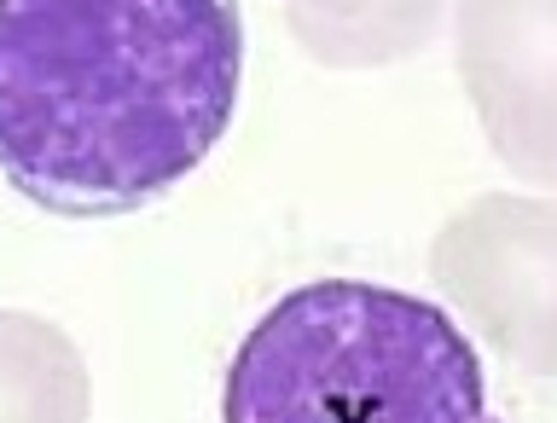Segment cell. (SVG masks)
<instances>
[{
    "label": "cell",
    "mask_w": 557,
    "mask_h": 423,
    "mask_svg": "<svg viewBox=\"0 0 557 423\" xmlns=\"http://www.w3.org/2000/svg\"><path fill=\"white\" fill-rule=\"evenodd\" d=\"M221 423H499L482 360L435 302L313 278L244 331Z\"/></svg>",
    "instance_id": "2"
},
{
    "label": "cell",
    "mask_w": 557,
    "mask_h": 423,
    "mask_svg": "<svg viewBox=\"0 0 557 423\" xmlns=\"http://www.w3.org/2000/svg\"><path fill=\"white\" fill-rule=\"evenodd\" d=\"M459 76L499 163L557 186V0H465Z\"/></svg>",
    "instance_id": "4"
},
{
    "label": "cell",
    "mask_w": 557,
    "mask_h": 423,
    "mask_svg": "<svg viewBox=\"0 0 557 423\" xmlns=\"http://www.w3.org/2000/svg\"><path fill=\"white\" fill-rule=\"evenodd\" d=\"M238 82V0H0V174L52 215H128L221 146Z\"/></svg>",
    "instance_id": "1"
},
{
    "label": "cell",
    "mask_w": 557,
    "mask_h": 423,
    "mask_svg": "<svg viewBox=\"0 0 557 423\" xmlns=\"http://www.w3.org/2000/svg\"><path fill=\"white\" fill-rule=\"evenodd\" d=\"M87 377L70 337L29 313H0V423H82Z\"/></svg>",
    "instance_id": "5"
},
{
    "label": "cell",
    "mask_w": 557,
    "mask_h": 423,
    "mask_svg": "<svg viewBox=\"0 0 557 423\" xmlns=\"http://www.w3.org/2000/svg\"><path fill=\"white\" fill-rule=\"evenodd\" d=\"M290 29L325 64H389L435 29L442 0H285Z\"/></svg>",
    "instance_id": "6"
},
{
    "label": "cell",
    "mask_w": 557,
    "mask_h": 423,
    "mask_svg": "<svg viewBox=\"0 0 557 423\" xmlns=\"http://www.w3.org/2000/svg\"><path fill=\"white\" fill-rule=\"evenodd\" d=\"M435 273L505 360L557 377V203L487 198L442 233Z\"/></svg>",
    "instance_id": "3"
}]
</instances>
